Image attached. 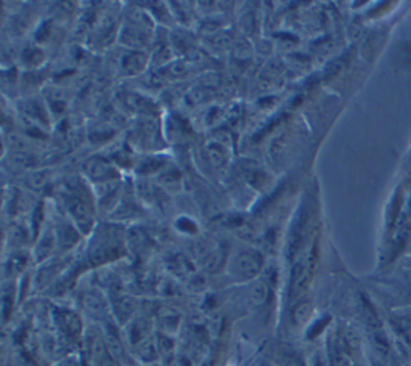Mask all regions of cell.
Masks as SVG:
<instances>
[{
  "instance_id": "11",
  "label": "cell",
  "mask_w": 411,
  "mask_h": 366,
  "mask_svg": "<svg viewBox=\"0 0 411 366\" xmlns=\"http://www.w3.org/2000/svg\"><path fill=\"white\" fill-rule=\"evenodd\" d=\"M145 65H147V57L140 50H132L124 57L123 63V71L125 74H138V72L143 71Z\"/></svg>"
},
{
  "instance_id": "8",
  "label": "cell",
  "mask_w": 411,
  "mask_h": 366,
  "mask_svg": "<svg viewBox=\"0 0 411 366\" xmlns=\"http://www.w3.org/2000/svg\"><path fill=\"white\" fill-rule=\"evenodd\" d=\"M312 302L307 301V299H300V301L293 304L291 314H289V318H291L293 326L295 328H302L308 325V321L312 318Z\"/></svg>"
},
{
  "instance_id": "2",
  "label": "cell",
  "mask_w": 411,
  "mask_h": 366,
  "mask_svg": "<svg viewBox=\"0 0 411 366\" xmlns=\"http://www.w3.org/2000/svg\"><path fill=\"white\" fill-rule=\"evenodd\" d=\"M64 207L74 227L87 235L92 231L94 221V204L90 199L87 188L82 185H71L64 192Z\"/></svg>"
},
{
  "instance_id": "6",
  "label": "cell",
  "mask_w": 411,
  "mask_h": 366,
  "mask_svg": "<svg viewBox=\"0 0 411 366\" xmlns=\"http://www.w3.org/2000/svg\"><path fill=\"white\" fill-rule=\"evenodd\" d=\"M84 170H86V175L89 180H92L94 183H98V185H106V183H113L118 182V170L101 157H92L89 160L86 166H84Z\"/></svg>"
},
{
  "instance_id": "9",
  "label": "cell",
  "mask_w": 411,
  "mask_h": 366,
  "mask_svg": "<svg viewBox=\"0 0 411 366\" xmlns=\"http://www.w3.org/2000/svg\"><path fill=\"white\" fill-rule=\"evenodd\" d=\"M370 343L374 353H376L378 358L381 360H389L392 355V345L390 340L388 338V334L384 333V329H376V331L370 333Z\"/></svg>"
},
{
  "instance_id": "17",
  "label": "cell",
  "mask_w": 411,
  "mask_h": 366,
  "mask_svg": "<svg viewBox=\"0 0 411 366\" xmlns=\"http://www.w3.org/2000/svg\"><path fill=\"white\" fill-rule=\"evenodd\" d=\"M57 366H79V363H77L76 358L69 357V358H64L60 363H57Z\"/></svg>"
},
{
  "instance_id": "16",
  "label": "cell",
  "mask_w": 411,
  "mask_h": 366,
  "mask_svg": "<svg viewBox=\"0 0 411 366\" xmlns=\"http://www.w3.org/2000/svg\"><path fill=\"white\" fill-rule=\"evenodd\" d=\"M24 267H26V260H24L21 255H11V259L7 264V272L10 273V277L13 278V274L23 272Z\"/></svg>"
},
{
  "instance_id": "3",
  "label": "cell",
  "mask_w": 411,
  "mask_h": 366,
  "mask_svg": "<svg viewBox=\"0 0 411 366\" xmlns=\"http://www.w3.org/2000/svg\"><path fill=\"white\" fill-rule=\"evenodd\" d=\"M264 264V255L256 249H241L230 257L227 272L235 283H252L261 278Z\"/></svg>"
},
{
  "instance_id": "1",
  "label": "cell",
  "mask_w": 411,
  "mask_h": 366,
  "mask_svg": "<svg viewBox=\"0 0 411 366\" xmlns=\"http://www.w3.org/2000/svg\"><path fill=\"white\" fill-rule=\"evenodd\" d=\"M124 235L116 225H105L94 231L89 243L87 259L92 267H98L119 259L124 254Z\"/></svg>"
},
{
  "instance_id": "15",
  "label": "cell",
  "mask_w": 411,
  "mask_h": 366,
  "mask_svg": "<svg viewBox=\"0 0 411 366\" xmlns=\"http://www.w3.org/2000/svg\"><path fill=\"white\" fill-rule=\"evenodd\" d=\"M210 161L215 164V167H223L227 164V151L222 145H210L209 148Z\"/></svg>"
},
{
  "instance_id": "13",
  "label": "cell",
  "mask_w": 411,
  "mask_h": 366,
  "mask_svg": "<svg viewBox=\"0 0 411 366\" xmlns=\"http://www.w3.org/2000/svg\"><path fill=\"white\" fill-rule=\"evenodd\" d=\"M84 305H86L87 312L92 316H103V314H105V304H103V299L98 292L89 294L86 301H84Z\"/></svg>"
},
{
  "instance_id": "7",
  "label": "cell",
  "mask_w": 411,
  "mask_h": 366,
  "mask_svg": "<svg viewBox=\"0 0 411 366\" xmlns=\"http://www.w3.org/2000/svg\"><path fill=\"white\" fill-rule=\"evenodd\" d=\"M55 325L60 334L68 340L81 339L82 336V321L79 315L68 309H60L55 312Z\"/></svg>"
},
{
  "instance_id": "10",
  "label": "cell",
  "mask_w": 411,
  "mask_h": 366,
  "mask_svg": "<svg viewBox=\"0 0 411 366\" xmlns=\"http://www.w3.org/2000/svg\"><path fill=\"white\" fill-rule=\"evenodd\" d=\"M247 296H249V302L254 307H262V305L269 301L270 296V284L267 279L257 278L256 282H252Z\"/></svg>"
},
{
  "instance_id": "4",
  "label": "cell",
  "mask_w": 411,
  "mask_h": 366,
  "mask_svg": "<svg viewBox=\"0 0 411 366\" xmlns=\"http://www.w3.org/2000/svg\"><path fill=\"white\" fill-rule=\"evenodd\" d=\"M313 270V254L302 253L298 259L294 260L291 277H289L288 296L293 304L298 302L305 294V291L310 284Z\"/></svg>"
},
{
  "instance_id": "14",
  "label": "cell",
  "mask_w": 411,
  "mask_h": 366,
  "mask_svg": "<svg viewBox=\"0 0 411 366\" xmlns=\"http://www.w3.org/2000/svg\"><path fill=\"white\" fill-rule=\"evenodd\" d=\"M180 316L174 312V310H166L164 314L159 315V323L162 329H164L166 334L175 331V329L179 328V323H180Z\"/></svg>"
},
{
  "instance_id": "12",
  "label": "cell",
  "mask_w": 411,
  "mask_h": 366,
  "mask_svg": "<svg viewBox=\"0 0 411 366\" xmlns=\"http://www.w3.org/2000/svg\"><path fill=\"white\" fill-rule=\"evenodd\" d=\"M274 365L275 366H305L298 353L286 350V349L276 352V355L274 358Z\"/></svg>"
},
{
  "instance_id": "5",
  "label": "cell",
  "mask_w": 411,
  "mask_h": 366,
  "mask_svg": "<svg viewBox=\"0 0 411 366\" xmlns=\"http://www.w3.org/2000/svg\"><path fill=\"white\" fill-rule=\"evenodd\" d=\"M84 355L87 366H116V362L108 350L105 334L100 329H92L84 338Z\"/></svg>"
}]
</instances>
